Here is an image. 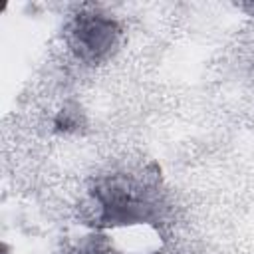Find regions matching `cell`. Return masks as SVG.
Returning a JSON list of instances; mask_svg holds the SVG:
<instances>
[{
  "label": "cell",
  "mask_w": 254,
  "mask_h": 254,
  "mask_svg": "<svg viewBox=\"0 0 254 254\" xmlns=\"http://www.w3.org/2000/svg\"><path fill=\"white\" fill-rule=\"evenodd\" d=\"M65 254H119V250L113 246L111 238L105 232H95L89 236H81L67 248Z\"/></svg>",
  "instance_id": "3957f363"
},
{
  "label": "cell",
  "mask_w": 254,
  "mask_h": 254,
  "mask_svg": "<svg viewBox=\"0 0 254 254\" xmlns=\"http://www.w3.org/2000/svg\"><path fill=\"white\" fill-rule=\"evenodd\" d=\"M159 190L133 175H109L89 190L93 226L109 232L137 224H155L159 218Z\"/></svg>",
  "instance_id": "6da1fadb"
},
{
  "label": "cell",
  "mask_w": 254,
  "mask_h": 254,
  "mask_svg": "<svg viewBox=\"0 0 254 254\" xmlns=\"http://www.w3.org/2000/svg\"><path fill=\"white\" fill-rule=\"evenodd\" d=\"M157 254H161V252H157Z\"/></svg>",
  "instance_id": "5b68a950"
},
{
  "label": "cell",
  "mask_w": 254,
  "mask_h": 254,
  "mask_svg": "<svg viewBox=\"0 0 254 254\" xmlns=\"http://www.w3.org/2000/svg\"><path fill=\"white\" fill-rule=\"evenodd\" d=\"M54 125L58 131L62 133H71V131H77L81 127V113L77 107H69L65 105L62 111H58L56 119H54Z\"/></svg>",
  "instance_id": "277c9868"
},
{
  "label": "cell",
  "mask_w": 254,
  "mask_h": 254,
  "mask_svg": "<svg viewBox=\"0 0 254 254\" xmlns=\"http://www.w3.org/2000/svg\"><path fill=\"white\" fill-rule=\"evenodd\" d=\"M65 40L73 56L83 64H101L117 50L121 26L99 10H79L65 28Z\"/></svg>",
  "instance_id": "7a4b0ae2"
}]
</instances>
